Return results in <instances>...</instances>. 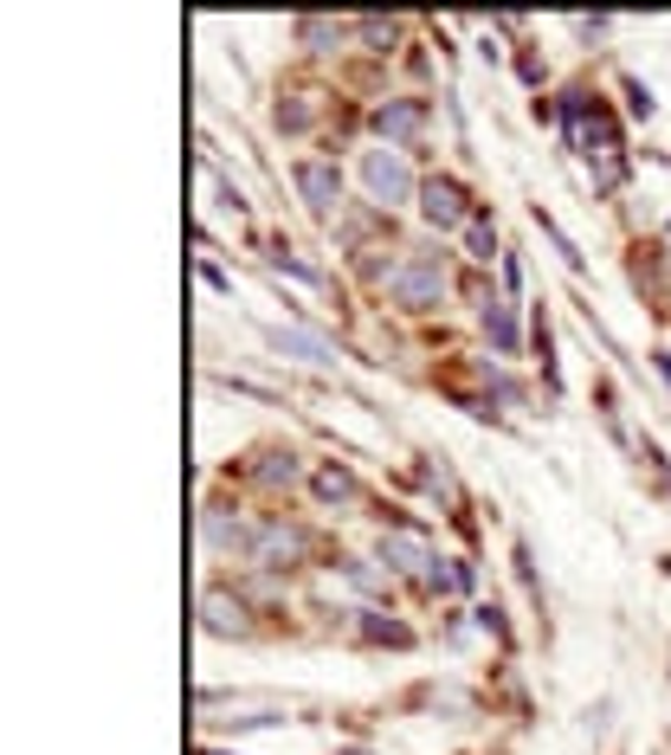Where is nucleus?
<instances>
[{
    "label": "nucleus",
    "mask_w": 671,
    "mask_h": 755,
    "mask_svg": "<svg viewBox=\"0 0 671 755\" xmlns=\"http://www.w3.org/2000/svg\"><path fill=\"white\" fill-rule=\"evenodd\" d=\"M452 298V271L440 252H407L401 271L388 278V303L394 310H440Z\"/></svg>",
    "instance_id": "f257e3e1"
},
{
    "label": "nucleus",
    "mask_w": 671,
    "mask_h": 755,
    "mask_svg": "<svg viewBox=\"0 0 671 755\" xmlns=\"http://www.w3.org/2000/svg\"><path fill=\"white\" fill-rule=\"evenodd\" d=\"M362 182H369V194H374L381 214H388V207H413L420 188H426L401 149H362Z\"/></svg>",
    "instance_id": "f03ea898"
},
{
    "label": "nucleus",
    "mask_w": 671,
    "mask_h": 755,
    "mask_svg": "<svg viewBox=\"0 0 671 755\" xmlns=\"http://www.w3.org/2000/svg\"><path fill=\"white\" fill-rule=\"evenodd\" d=\"M259 568H303V556H310V536H303L298 524H285V517H265L259 529H252V549H246Z\"/></svg>",
    "instance_id": "7ed1b4c3"
},
{
    "label": "nucleus",
    "mask_w": 671,
    "mask_h": 755,
    "mask_svg": "<svg viewBox=\"0 0 671 755\" xmlns=\"http://www.w3.org/2000/svg\"><path fill=\"white\" fill-rule=\"evenodd\" d=\"M420 214H426V227H433V232H452V227H472L478 207H472V194L458 188L452 175H433V182L420 188Z\"/></svg>",
    "instance_id": "20e7f679"
},
{
    "label": "nucleus",
    "mask_w": 671,
    "mask_h": 755,
    "mask_svg": "<svg viewBox=\"0 0 671 755\" xmlns=\"http://www.w3.org/2000/svg\"><path fill=\"white\" fill-rule=\"evenodd\" d=\"M291 182H298L303 207H310L317 220H330L336 207H342V168H336V162H317V155H303L298 168H291Z\"/></svg>",
    "instance_id": "39448f33"
},
{
    "label": "nucleus",
    "mask_w": 671,
    "mask_h": 755,
    "mask_svg": "<svg viewBox=\"0 0 671 755\" xmlns=\"http://www.w3.org/2000/svg\"><path fill=\"white\" fill-rule=\"evenodd\" d=\"M374 130L388 136V149L420 143V130H426V97H388V104H374Z\"/></svg>",
    "instance_id": "423d86ee"
},
{
    "label": "nucleus",
    "mask_w": 671,
    "mask_h": 755,
    "mask_svg": "<svg viewBox=\"0 0 671 755\" xmlns=\"http://www.w3.org/2000/svg\"><path fill=\"white\" fill-rule=\"evenodd\" d=\"M374 556H381V568H394V575H420V568L433 562V549H426L420 529H381Z\"/></svg>",
    "instance_id": "0eeeda50"
},
{
    "label": "nucleus",
    "mask_w": 671,
    "mask_h": 755,
    "mask_svg": "<svg viewBox=\"0 0 671 755\" xmlns=\"http://www.w3.org/2000/svg\"><path fill=\"white\" fill-rule=\"evenodd\" d=\"M200 542H207L214 556H233V549L246 556V549H252V536H246V524H239L233 504H207V510H200Z\"/></svg>",
    "instance_id": "6e6552de"
},
{
    "label": "nucleus",
    "mask_w": 671,
    "mask_h": 755,
    "mask_svg": "<svg viewBox=\"0 0 671 755\" xmlns=\"http://www.w3.org/2000/svg\"><path fill=\"white\" fill-rule=\"evenodd\" d=\"M200 627H207L214 640H246V633H252V607L239 601V594H207V601H200Z\"/></svg>",
    "instance_id": "1a4fd4ad"
},
{
    "label": "nucleus",
    "mask_w": 671,
    "mask_h": 755,
    "mask_svg": "<svg viewBox=\"0 0 671 755\" xmlns=\"http://www.w3.org/2000/svg\"><path fill=\"white\" fill-rule=\"evenodd\" d=\"M310 492H317L323 510H355V504H362V478H355L349 465H336V458H330V465L310 478Z\"/></svg>",
    "instance_id": "9d476101"
},
{
    "label": "nucleus",
    "mask_w": 671,
    "mask_h": 755,
    "mask_svg": "<svg viewBox=\"0 0 671 755\" xmlns=\"http://www.w3.org/2000/svg\"><path fill=\"white\" fill-rule=\"evenodd\" d=\"M265 342L278 349V355H298V362H317V369H330L336 349L323 337H310V330H265Z\"/></svg>",
    "instance_id": "9b49d317"
},
{
    "label": "nucleus",
    "mask_w": 671,
    "mask_h": 755,
    "mask_svg": "<svg viewBox=\"0 0 671 755\" xmlns=\"http://www.w3.org/2000/svg\"><path fill=\"white\" fill-rule=\"evenodd\" d=\"M298 478H303V465H298V453H291V446L259 458V485H265V492H291Z\"/></svg>",
    "instance_id": "f8f14e48"
},
{
    "label": "nucleus",
    "mask_w": 671,
    "mask_h": 755,
    "mask_svg": "<svg viewBox=\"0 0 671 755\" xmlns=\"http://www.w3.org/2000/svg\"><path fill=\"white\" fill-rule=\"evenodd\" d=\"M485 337L497 342V355H517V317H510V303H485Z\"/></svg>",
    "instance_id": "ddd939ff"
},
{
    "label": "nucleus",
    "mask_w": 671,
    "mask_h": 755,
    "mask_svg": "<svg viewBox=\"0 0 671 755\" xmlns=\"http://www.w3.org/2000/svg\"><path fill=\"white\" fill-rule=\"evenodd\" d=\"M349 33H355V27H342V20H298V39L310 52H336Z\"/></svg>",
    "instance_id": "4468645a"
},
{
    "label": "nucleus",
    "mask_w": 671,
    "mask_h": 755,
    "mask_svg": "<svg viewBox=\"0 0 671 755\" xmlns=\"http://www.w3.org/2000/svg\"><path fill=\"white\" fill-rule=\"evenodd\" d=\"M362 633H369L374 645H413V633L401 627V620H381L374 607H362Z\"/></svg>",
    "instance_id": "2eb2a0df"
},
{
    "label": "nucleus",
    "mask_w": 671,
    "mask_h": 755,
    "mask_svg": "<svg viewBox=\"0 0 671 755\" xmlns=\"http://www.w3.org/2000/svg\"><path fill=\"white\" fill-rule=\"evenodd\" d=\"M465 246H472V259H478V265L497 259V227H491L485 214H472V227H465Z\"/></svg>",
    "instance_id": "dca6fc26"
},
{
    "label": "nucleus",
    "mask_w": 671,
    "mask_h": 755,
    "mask_svg": "<svg viewBox=\"0 0 671 755\" xmlns=\"http://www.w3.org/2000/svg\"><path fill=\"white\" fill-rule=\"evenodd\" d=\"M355 33L374 39V52H394V39H401V20H362Z\"/></svg>",
    "instance_id": "f3484780"
},
{
    "label": "nucleus",
    "mask_w": 671,
    "mask_h": 755,
    "mask_svg": "<svg viewBox=\"0 0 671 755\" xmlns=\"http://www.w3.org/2000/svg\"><path fill=\"white\" fill-rule=\"evenodd\" d=\"M627 111H633V116H652V91H646L639 77H627Z\"/></svg>",
    "instance_id": "a211bd4d"
},
{
    "label": "nucleus",
    "mask_w": 671,
    "mask_h": 755,
    "mask_svg": "<svg viewBox=\"0 0 671 755\" xmlns=\"http://www.w3.org/2000/svg\"><path fill=\"white\" fill-rule=\"evenodd\" d=\"M478 627H485V633H497V640H504V607H497V601H485V607H478Z\"/></svg>",
    "instance_id": "6ab92c4d"
},
{
    "label": "nucleus",
    "mask_w": 671,
    "mask_h": 755,
    "mask_svg": "<svg viewBox=\"0 0 671 755\" xmlns=\"http://www.w3.org/2000/svg\"><path fill=\"white\" fill-rule=\"evenodd\" d=\"M652 362H659V375H665V387H671V355H665V349H659V355H652Z\"/></svg>",
    "instance_id": "aec40b11"
},
{
    "label": "nucleus",
    "mask_w": 671,
    "mask_h": 755,
    "mask_svg": "<svg viewBox=\"0 0 671 755\" xmlns=\"http://www.w3.org/2000/svg\"><path fill=\"white\" fill-rule=\"evenodd\" d=\"M342 755H369V749H342Z\"/></svg>",
    "instance_id": "412c9836"
},
{
    "label": "nucleus",
    "mask_w": 671,
    "mask_h": 755,
    "mask_svg": "<svg viewBox=\"0 0 671 755\" xmlns=\"http://www.w3.org/2000/svg\"><path fill=\"white\" fill-rule=\"evenodd\" d=\"M200 755H226V749H200Z\"/></svg>",
    "instance_id": "4be33fe9"
}]
</instances>
